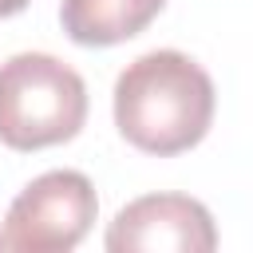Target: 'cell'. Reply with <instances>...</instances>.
Segmentation results:
<instances>
[{
	"instance_id": "obj_1",
	"label": "cell",
	"mask_w": 253,
	"mask_h": 253,
	"mask_svg": "<svg viewBox=\"0 0 253 253\" xmlns=\"http://www.w3.org/2000/svg\"><path fill=\"white\" fill-rule=\"evenodd\" d=\"M213 123V79L186 51L158 47L115 79V126L142 154H182Z\"/></svg>"
},
{
	"instance_id": "obj_2",
	"label": "cell",
	"mask_w": 253,
	"mask_h": 253,
	"mask_svg": "<svg viewBox=\"0 0 253 253\" xmlns=\"http://www.w3.org/2000/svg\"><path fill=\"white\" fill-rule=\"evenodd\" d=\"M87 123V87L75 67L47 51H20L0 63V142L43 150L75 138Z\"/></svg>"
},
{
	"instance_id": "obj_3",
	"label": "cell",
	"mask_w": 253,
	"mask_h": 253,
	"mask_svg": "<svg viewBox=\"0 0 253 253\" xmlns=\"http://www.w3.org/2000/svg\"><path fill=\"white\" fill-rule=\"evenodd\" d=\"M99 213V198L87 174L47 170L32 178L8 206L0 249L16 253H67L75 249Z\"/></svg>"
},
{
	"instance_id": "obj_4",
	"label": "cell",
	"mask_w": 253,
	"mask_h": 253,
	"mask_svg": "<svg viewBox=\"0 0 253 253\" xmlns=\"http://www.w3.org/2000/svg\"><path fill=\"white\" fill-rule=\"evenodd\" d=\"M217 245L213 217L186 194H146L123 206L107 229L111 253H210Z\"/></svg>"
},
{
	"instance_id": "obj_5",
	"label": "cell",
	"mask_w": 253,
	"mask_h": 253,
	"mask_svg": "<svg viewBox=\"0 0 253 253\" xmlns=\"http://www.w3.org/2000/svg\"><path fill=\"white\" fill-rule=\"evenodd\" d=\"M162 8L166 0H63L59 24L83 47H111L138 36Z\"/></svg>"
},
{
	"instance_id": "obj_6",
	"label": "cell",
	"mask_w": 253,
	"mask_h": 253,
	"mask_svg": "<svg viewBox=\"0 0 253 253\" xmlns=\"http://www.w3.org/2000/svg\"><path fill=\"white\" fill-rule=\"evenodd\" d=\"M28 4H32V0H0V20H4V16H16V12H24Z\"/></svg>"
}]
</instances>
